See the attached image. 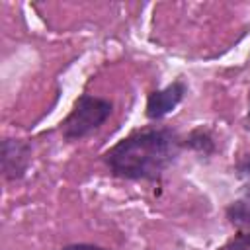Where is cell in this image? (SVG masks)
I'll return each instance as SVG.
<instances>
[{"label":"cell","mask_w":250,"mask_h":250,"mask_svg":"<svg viewBox=\"0 0 250 250\" xmlns=\"http://www.w3.org/2000/svg\"><path fill=\"white\" fill-rule=\"evenodd\" d=\"M184 150V137L170 127H143L102 154L107 170L121 180L156 182Z\"/></svg>","instance_id":"obj_1"},{"label":"cell","mask_w":250,"mask_h":250,"mask_svg":"<svg viewBox=\"0 0 250 250\" xmlns=\"http://www.w3.org/2000/svg\"><path fill=\"white\" fill-rule=\"evenodd\" d=\"M113 113V104L105 98L82 94L76 98L70 113L61 123V135L64 141H82L98 131Z\"/></svg>","instance_id":"obj_2"},{"label":"cell","mask_w":250,"mask_h":250,"mask_svg":"<svg viewBox=\"0 0 250 250\" xmlns=\"http://www.w3.org/2000/svg\"><path fill=\"white\" fill-rule=\"evenodd\" d=\"M186 94V82L184 80H174L172 84L160 88V90H152L146 96V107H145V115L150 121H160L164 119L168 113H172L178 104L184 100Z\"/></svg>","instance_id":"obj_3"},{"label":"cell","mask_w":250,"mask_h":250,"mask_svg":"<svg viewBox=\"0 0 250 250\" xmlns=\"http://www.w3.org/2000/svg\"><path fill=\"white\" fill-rule=\"evenodd\" d=\"M184 148H191V150H195L203 156H209V154L215 152L217 146H215L213 135L207 129L199 127V129H193L188 137H184Z\"/></svg>","instance_id":"obj_6"},{"label":"cell","mask_w":250,"mask_h":250,"mask_svg":"<svg viewBox=\"0 0 250 250\" xmlns=\"http://www.w3.org/2000/svg\"><path fill=\"white\" fill-rule=\"evenodd\" d=\"M244 127L250 131V92H248V111H246V117H244Z\"/></svg>","instance_id":"obj_9"},{"label":"cell","mask_w":250,"mask_h":250,"mask_svg":"<svg viewBox=\"0 0 250 250\" xmlns=\"http://www.w3.org/2000/svg\"><path fill=\"white\" fill-rule=\"evenodd\" d=\"M238 174L248 178V184L242 191V195L234 201H230L225 209L227 219L236 227H250V156L238 164Z\"/></svg>","instance_id":"obj_5"},{"label":"cell","mask_w":250,"mask_h":250,"mask_svg":"<svg viewBox=\"0 0 250 250\" xmlns=\"http://www.w3.org/2000/svg\"><path fill=\"white\" fill-rule=\"evenodd\" d=\"M31 162V145L21 139L2 141V176L8 182L21 180Z\"/></svg>","instance_id":"obj_4"},{"label":"cell","mask_w":250,"mask_h":250,"mask_svg":"<svg viewBox=\"0 0 250 250\" xmlns=\"http://www.w3.org/2000/svg\"><path fill=\"white\" fill-rule=\"evenodd\" d=\"M219 250H250V230H244V232L234 234Z\"/></svg>","instance_id":"obj_7"},{"label":"cell","mask_w":250,"mask_h":250,"mask_svg":"<svg viewBox=\"0 0 250 250\" xmlns=\"http://www.w3.org/2000/svg\"><path fill=\"white\" fill-rule=\"evenodd\" d=\"M61 250H109V248H104V246H98V244H88V242H74V244L62 246Z\"/></svg>","instance_id":"obj_8"}]
</instances>
